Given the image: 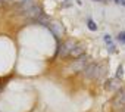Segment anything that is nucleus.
Returning a JSON list of instances; mask_svg holds the SVG:
<instances>
[{
    "mask_svg": "<svg viewBox=\"0 0 125 112\" xmlns=\"http://www.w3.org/2000/svg\"><path fill=\"white\" fill-rule=\"evenodd\" d=\"M104 74H106V68L104 67H100V72H99V78L97 80H102L104 77Z\"/></svg>",
    "mask_w": 125,
    "mask_h": 112,
    "instance_id": "obj_11",
    "label": "nucleus"
},
{
    "mask_svg": "<svg viewBox=\"0 0 125 112\" xmlns=\"http://www.w3.org/2000/svg\"><path fill=\"white\" fill-rule=\"evenodd\" d=\"M47 28L53 33L54 37H60L62 34H63V27L60 25V22H50L47 25Z\"/></svg>",
    "mask_w": 125,
    "mask_h": 112,
    "instance_id": "obj_5",
    "label": "nucleus"
},
{
    "mask_svg": "<svg viewBox=\"0 0 125 112\" xmlns=\"http://www.w3.org/2000/svg\"><path fill=\"white\" fill-rule=\"evenodd\" d=\"M87 25H88V28H90V30H93V31H96V30H97V25L94 24V21H93V19H88Z\"/></svg>",
    "mask_w": 125,
    "mask_h": 112,
    "instance_id": "obj_10",
    "label": "nucleus"
},
{
    "mask_svg": "<svg viewBox=\"0 0 125 112\" xmlns=\"http://www.w3.org/2000/svg\"><path fill=\"white\" fill-rule=\"evenodd\" d=\"M75 44H77V41L75 40H66L65 43H62V44H59V47H57V55H60L62 58H66L68 55H71V52H72V49L75 47Z\"/></svg>",
    "mask_w": 125,
    "mask_h": 112,
    "instance_id": "obj_1",
    "label": "nucleus"
},
{
    "mask_svg": "<svg viewBox=\"0 0 125 112\" xmlns=\"http://www.w3.org/2000/svg\"><path fill=\"white\" fill-rule=\"evenodd\" d=\"M100 64H97V62H90L88 65H87V68L84 69V75H85V78H88V80H93V78H99V72H100Z\"/></svg>",
    "mask_w": 125,
    "mask_h": 112,
    "instance_id": "obj_2",
    "label": "nucleus"
},
{
    "mask_svg": "<svg viewBox=\"0 0 125 112\" xmlns=\"http://www.w3.org/2000/svg\"><path fill=\"white\" fill-rule=\"evenodd\" d=\"M113 106L115 108H124L125 106V90H121L116 94V97L113 100Z\"/></svg>",
    "mask_w": 125,
    "mask_h": 112,
    "instance_id": "obj_6",
    "label": "nucleus"
},
{
    "mask_svg": "<svg viewBox=\"0 0 125 112\" xmlns=\"http://www.w3.org/2000/svg\"><path fill=\"white\" fill-rule=\"evenodd\" d=\"M106 89H107L109 91H118V90L121 89V83H119V80H118V78H112V80H109V81L106 83Z\"/></svg>",
    "mask_w": 125,
    "mask_h": 112,
    "instance_id": "obj_7",
    "label": "nucleus"
},
{
    "mask_svg": "<svg viewBox=\"0 0 125 112\" xmlns=\"http://www.w3.org/2000/svg\"><path fill=\"white\" fill-rule=\"evenodd\" d=\"M103 38H104V41L107 43V49H109V52H112V53H113V52H115V47H113V43H112V38H110L109 35H104Z\"/></svg>",
    "mask_w": 125,
    "mask_h": 112,
    "instance_id": "obj_9",
    "label": "nucleus"
},
{
    "mask_svg": "<svg viewBox=\"0 0 125 112\" xmlns=\"http://www.w3.org/2000/svg\"><path fill=\"white\" fill-rule=\"evenodd\" d=\"M94 2H100V0H94Z\"/></svg>",
    "mask_w": 125,
    "mask_h": 112,
    "instance_id": "obj_16",
    "label": "nucleus"
},
{
    "mask_svg": "<svg viewBox=\"0 0 125 112\" xmlns=\"http://www.w3.org/2000/svg\"><path fill=\"white\" fill-rule=\"evenodd\" d=\"M122 75V65H119V68H118V77H121Z\"/></svg>",
    "mask_w": 125,
    "mask_h": 112,
    "instance_id": "obj_13",
    "label": "nucleus"
},
{
    "mask_svg": "<svg viewBox=\"0 0 125 112\" xmlns=\"http://www.w3.org/2000/svg\"><path fill=\"white\" fill-rule=\"evenodd\" d=\"M115 2H116V3H119V2H121V0H115Z\"/></svg>",
    "mask_w": 125,
    "mask_h": 112,
    "instance_id": "obj_15",
    "label": "nucleus"
},
{
    "mask_svg": "<svg viewBox=\"0 0 125 112\" xmlns=\"http://www.w3.org/2000/svg\"><path fill=\"white\" fill-rule=\"evenodd\" d=\"M121 2H122V5H124V6H125V0H121Z\"/></svg>",
    "mask_w": 125,
    "mask_h": 112,
    "instance_id": "obj_14",
    "label": "nucleus"
},
{
    "mask_svg": "<svg viewBox=\"0 0 125 112\" xmlns=\"http://www.w3.org/2000/svg\"><path fill=\"white\" fill-rule=\"evenodd\" d=\"M24 13H25L28 18L35 19V21H40V19L43 18V11H41V8H40L38 5H32V6H30L28 9L24 11Z\"/></svg>",
    "mask_w": 125,
    "mask_h": 112,
    "instance_id": "obj_3",
    "label": "nucleus"
},
{
    "mask_svg": "<svg viewBox=\"0 0 125 112\" xmlns=\"http://www.w3.org/2000/svg\"><path fill=\"white\" fill-rule=\"evenodd\" d=\"M122 112H125V109H124V111H122Z\"/></svg>",
    "mask_w": 125,
    "mask_h": 112,
    "instance_id": "obj_17",
    "label": "nucleus"
},
{
    "mask_svg": "<svg viewBox=\"0 0 125 112\" xmlns=\"http://www.w3.org/2000/svg\"><path fill=\"white\" fill-rule=\"evenodd\" d=\"M84 50H85V47H84L83 44L77 43V44H75V47L72 49V52H71V55H69V56H74V58H81V56L84 55Z\"/></svg>",
    "mask_w": 125,
    "mask_h": 112,
    "instance_id": "obj_8",
    "label": "nucleus"
},
{
    "mask_svg": "<svg viewBox=\"0 0 125 112\" xmlns=\"http://www.w3.org/2000/svg\"><path fill=\"white\" fill-rule=\"evenodd\" d=\"M119 40H121L122 43H125V31H122V33L119 34Z\"/></svg>",
    "mask_w": 125,
    "mask_h": 112,
    "instance_id": "obj_12",
    "label": "nucleus"
},
{
    "mask_svg": "<svg viewBox=\"0 0 125 112\" xmlns=\"http://www.w3.org/2000/svg\"><path fill=\"white\" fill-rule=\"evenodd\" d=\"M88 64H90V62H88V56H87V55H83L81 58H77V59L72 62L71 68H72L74 71H83V72H84V69L87 68Z\"/></svg>",
    "mask_w": 125,
    "mask_h": 112,
    "instance_id": "obj_4",
    "label": "nucleus"
}]
</instances>
